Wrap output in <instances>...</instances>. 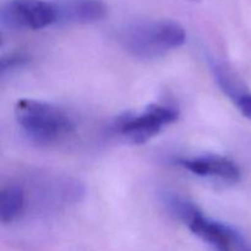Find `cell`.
Returning <instances> with one entry per match:
<instances>
[{
    "mask_svg": "<svg viewBox=\"0 0 251 251\" xmlns=\"http://www.w3.org/2000/svg\"><path fill=\"white\" fill-rule=\"evenodd\" d=\"M186 32L179 22L147 19L130 22L118 32L120 46L135 58L157 59L185 43Z\"/></svg>",
    "mask_w": 251,
    "mask_h": 251,
    "instance_id": "obj_1",
    "label": "cell"
},
{
    "mask_svg": "<svg viewBox=\"0 0 251 251\" xmlns=\"http://www.w3.org/2000/svg\"><path fill=\"white\" fill-rule=\"evenodd\" d=\"M15 119L29 141L43 146L60 144L73 134L75 127L63 108L32 98L17 100Z\"/></svg>",
    "mask_w": 251,
    "mask_h": 251,
    "instance_id": "obj_2",
    "label": "cell"
},
{
    "mask_svg": "<svg viewBox=\"0 0 251 251\" xmlns=\"http://www.w3.org/2000/svg\"><path fill=\"white\" fill-rule=\"evenodd\" d=\"M167 207L213 251H251V244L230 226L206 217L195 203L176 195L166 196Z\"/></svg>",
    "mask_w": 251,
    "mask_h": 251,
    "instance_id": "obj_3",
    "label": "cell"
},
{
    "mask_svg": "<svg viewBox=\"0 0 251 251\" xmlns=\"http://www.w3.org/2000/svg\"><path fill=\"white\" fill-rule=\"evenodd\" d=\"M179 118V110L173 105L153 103L139 113H127L118 118L112 125L115 135L131 145H142L159 134L164 127Z\"/></svg>",
    "mask_w": 251,
    "mask_h": 251,
    "instance_id": "obj_4",
    "label": "cell"
},
{
    "mask_svg": "<svg viewBox=\"0 0 251 251\" xmlns=\"http://www.w3.org/2000/svg\"><path fill=\"white\" fill-rule=\"evenodd\" d=\"M0 22L10 31H37L58 25V14L54 1L6 0L0 9Z\"/></svg>",
    "mask_w": 251,
    "mask_h": 251,
    "instance_id": "obj_5",
    "label": "cell"
},
{
    "mask_svg": "<svg viewBox=\"0 0 251 251\" xmlns=\"http://www.w3.org/2000/svg\"><path fill=\"white\" fill-rule=\"evenodd\" d=\"M176 163L194 176L212 179L227 184H235L240 180V169L237 163L227 157L218 154H202L190 158H179Z\"/></svg>",
    "mask_w": 251,
    "mask_h": 251,
    "instance_id": "obj_6",
    "label": "cell"
},
{
    "mask_svg": "<svg viewBox=\"0 0 251 251\" xmlns=\"http://www.w3.org/2000/svg\"><path fill=\"white\" fill-rule=\"evenodd\" d=\"M58 25H88L107 16L102 0H54Z\"/></svg>",
    "mask_w": 251,
    "mask_h": 251,
    "instance_id": "obj_7",
    "label": "cell"
},
{
    "mask_svg": "<svg viewBox=\"0 0 251 251\" xmlns=\"http://www.w3.org/2000/svg\"><path fill=\"white\" fill-rule=\"evenodd\" d=\"M27 207V194L24 186L10 184L0 193V218L4 225L19 220Z\"/></svg>",
    "mask_w": 251,
    "mask_h": 251,
    "instance_id": "obj_8",
    "label": "cell"
},
{
    "mask_svg": "<svg viewBox=\"0 0 251 251\" xmlns=\"http://www.w3.org/2000/svg\"><path fill=\"white\" fill-rule=\"evenodd\" d=\"M27 61H28V56L24 55V54H10L9 56H4L1 59V65H0L1 75L4 76L7 71H12L14 69L24 66Z\"/></svg>",
    "mask_w": 251,
    "mask_h": 251,
    "instance_id": "obj_9",
    "label": "cell"
},
{
    "mask_svg": "<svg viewBox=\"0 0 251 251\" xmlns=\"http://www.w3.org/2000/svg\"><path fill=\"white\" fill-rule=\"evenodd\" d=\"M232 100L240 113L251 122V93L244 90L235 95Z\"/></svg>",
    "mask_w": 251,
    "mask_h": 251,
    "instance_id": "obj_10",
    "label": "cell"
},
{
    "mask_svg": "<svg viewBox=\"0 0 251 251\" xmlns=\"http://www.w3.org/2000/svg\"><path fill=\"white\" fill-rule=\"evenodd\" d=\"M185 1H190V2H200L201 0H185Z\"/></svg>",
    "mask_w": 251,
    "mask_h": 251,
    "instance_id": "obj_11",
    "label": "cell"
}]
</instances>
